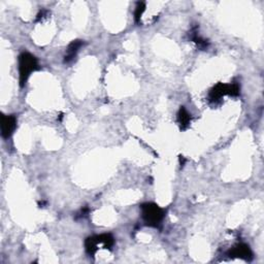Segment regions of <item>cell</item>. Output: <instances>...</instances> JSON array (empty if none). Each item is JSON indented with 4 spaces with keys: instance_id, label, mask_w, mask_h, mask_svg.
<instances>
[{
    "instance_id": "9c48e42d",
    "label": "cell",
    "mask_w": 264,
    "mask_h": 264,
    "mask_svg": "<svg viewBox=\"0 0 264 264\" xmlns=\"http://www.w3.org/2000/svg\"><path fill=\"white\" fill-rule=\"evenodd\" d=\"M189 36H190V38H191V41H192L194 44H196L197 48H199V49H201V50H205V49L208 48L209 43H208L206 40H205L204 37H201V36L198 34L197 27H194V28L190 31Z\"/></svg>"
},
{
    "instance_id": "8fae6325",
    "label": "cell",
    "mask_w": 264,
    "mask_h": 264,
    "mask_svg": "<svg viewBox=\"0 0 264 264\" xmlns=\"http://www.w3.org/2000/svg\"><path fill=\"white\" fill-rule=\"evenodd\" d=\"M48 13H49L48 11H45V10H42L40 13L37 14V15H36V22H38V21H41V20L44 19V18H45V15H48Z\"/></svg>"
},
{
    "instance_id": "277c9868",
    "label": "cell",
    "mask_w": 264,
    "mask_h": 264,
    "mask_svg": "<svg viewBox=\"0 0 264 264\" xmlns=\"http://www.w3.org/2000/svg\"><path fill=\"white\" fill-rule=\"evenodd\" d=\"M240 92L239 85L237 83H231V84H223L219 83L214 86L211 91H209L208 99L211 103H217L224 97L225 95L229 96H238Z\"/></svg>"
},
{
    "instance_id": "30bf717a",
    "label": "cell",
    "mask_w": 264,
    "mask_h": 264,
    "mask_svg": "<svg viewBox=\"0 0 264 264\" xmlns=\"http://www.w3.org/2000/svg\"><path fill=\"white\" fill-rule=\"evenodd\" d=\"M145 12H146V2H144V1L137 2L136 7H135V12H134V20L137 24L141 23V20L143 18V15Z\"/></svg>"
},
{
    "instance_id": "ba28073f",
    "label": "cell",
    "mask_w": 264,
    "mask_h": 264,
    "mask_svg": "<svg viewBox=\"0 0 264 264\" xmlns=\"http://www.w3.org/2000/svg\"><path fill=\"white\" fill-rule=\"evenodd\" d=\"M177 124L178 126H180L181 130H186L188 129V127L190 126L191 124V115L189 114V112L186 110L185 106H181L180 110L177 112Z\"/></svg>"
},
{
    "instance_id": "52a82bcc",
    "label": "cell",
    "mask_w": 264,
    "mask_h": 264,
    "mask_svg": "<svg viewBox=\"0 0 264 264\" xmlns=\"http://www.w3.org/2000/svg\"><path fill=\"white\" fill-rule=\"evenodd\" d=\"M84 45V42L76 40L72 42L71 44H68L65 55H64V63H72V62L74 60V58L76 57L77 53H79L80 49Z\"/></svg>"
},
{
    "instance_id": "7a4b0ae2",
    "label": "cell",
    "mask_w": 264,
    "mask_h": 264,
    "mask_svg": "<svg viewBox=\"0 0 264 264\" xmlns=\"http://www.w3.org/2000/svg\"><path fill=\"white\" fill-rule=\"evenodd\" d=\"M37 59L28 52L22 53L19 56V74H20V86L24 87L31 73L38 69Z\"/></svg>"
},
{
    "instance_id": "7c38bea8",
    "label": "cell",
    "mask_w": 264,
    "mask_h": 264,
    "mask_svg": "<svg viewBox=\"0 0 264 264\" xmlns=\"http://www.w3.org/2000/svg\"><path fill=\"white\" fill-rule=\"evenodd\" d=\"M89 213V208L88 207H84L81 209V212L77 214V218H84V217H86Z\"/></svg>"
},
{
    "instance_id": "6da1fadb",
    "label": "cell",
    "mask_w": 264,
    "mask_h": 264,
    "mask_svg": "<svg viewBox=\"0 0 264 264\" xmlns=\"http://www.w3.org/2000/svg\"><path fill=\"white\" fill-rule=\"evenodd\" d=\"M142 218L146 225L150 227H159L162 220L164 219L166 211L160 207L158 205L153 203H147L141 205Z\"/></svg>"
},
{
    "instance_id": "8992f818",
    "label": "cell",
    "mask_w": 264,
    "mask_h": 264,
    "mask_svg": "<svg viewBox=\"0 0 264 264\" xmlns=\"http://www.w3.org/2000/svg\"><path fill=\"white\" fill-rule=\"evenodd\" d=\"M17 127V118L14 115H3L1 118V134L3 138H9Z\"/></svg>"
},
{
    "instance_id": "5b68a950",
    "label": "cell",
    "mask_w": 264,
    "mask_h": 264,
    "mask_svg": "<svg viewBox=\"0 0 264 264\" xmlns=\"http://www.w3.org/2000/svg\"><path fill=\"white\" fill-rule=\"evenodd\" d=\"M227 255L230 258H238L250 261L253 258V253L250 247L246 244H237L228 251Z\"/></svg>"
},
{
    "instance_id": "3957f363",
    "label": "cell",
    "mask_w": 264,
    "mask_h": 264,
    "mask_svg": "<svg viewBox=\"0 0 264 264\" xmlns=\"http://www.w3.org/2000/svg\"><path fill=\"white\" fill-rule=\"evenodd\" d=\"M115 245V238L112 235H100L95 236H90L85 242V248H86V252L90 256H94L97 251L100 249L112 250Z\"/></svg>"
}]
</instances>
